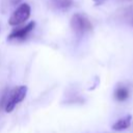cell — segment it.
I'll return each mask as SVG.
<instances>
[{
	"mask_svg": "<svg viewBox=\"0 0 133 133\" xmlns=\"http://www.w3.org/2000/svg\"><path fill=\"white\" fill-rule=\"evenodd\" d=\"M27 94V87L21 85L11 90H6L0 99V108H4L6 112H11L15 107L21 103Z\"/></svg>",
	"mask_w": 133,
	"mask_h": 133,
	"instance_id": "cell-1",
	"label": "cell"
},
{
	"mask_svg": "<svg viewBox=\"0 0 133 133\" xmlns=\"http://www.w3.org/2000/svg\"><path fill=\"white\" fill-rule=\"evenodd\" d=\"M71 27L77 34H83L92 29L90 21L82 14H75L71 19Z\"/></svg>",
	"mask_w": 133,
	"mask_h": 133,
	"instance_id": "cell-2",
	"label": "cell"
},
{
	"mask_svg": "<svg viewBox=\"0 0 133 133\" xmlns=\"http://www.w3.org/2000/svg\"><path fill=\"white\" fill-rule=\"evenodd\" d=\"M30 16V6L27 3L21 4L10 16L9 18V25L11 26H17L22 23H24Z\"/></svg>",
	"mask_w": 133,
	"mask_h": 133,
	"instance_id": "cell-3",
	"label": "cell"
},
{
	"mask_svg": "<svg viewBox=\"0 0 133 133\" xmlns=\"http://www.w3.org/2000/svg\"><path fill=\"white\" fill-rule=\"evenodd\" d=\"M34 25H35L34 22H30V23H28V24H27L26 26H24V27L15 29V30L8 35V39H9V41H12V39H15V41H23V39L26 38L27 35L33 30Z\"/></svg>",
	"mask_w": 133,
	"mask_h": 133,
	"instance_id": "cell-4",
	"label": "cell"
},
{
	"mask_svg": "<svg viewBox=\"0 0 133 133\" xmlns=\"http://www.w3.org/2000/svg\"><path fill=\"white\" fill-rule=\"evenodd\" d=\"M130 97V89L127 85L119 84L114 89V98L118 102H124Z\"/></svg>",
	"mask_w": 133,
	"mask_h": 133,
	"instance_id": "cell-5",
	"label": "cell"
},
{
	"mask_svg": "<svg viewBox=\"0 0 133 133\" xmlns=\"http://www.w3.org/2000/svg\"><path fill=\"white\" fill-rule=\"evenodd\" d=\"M131 122H132V116L131 115H126L125 117H122L118 121H116L112 125V129L114 131H123V130H126V129H128L131 126Z\"/></svg>",
	"mask_w": 133,
	"mask_h": 133,
	"instance_id": "cell-6",
	"label": "cell"
},
{
	"mask_svg": "<svg viewBox=\"0 0 133 133\" xmlns=\"http://www.w3.org/2000/svg\"><path fill=\"white\" fill-rule=\"evenodd\" d=\"M51 4L58 9H66L72 6V0H51Z\"/></svg>",
	"mask_w": 133,
	"mask_h": 133,
	"instance_id": "cell-7",
	"label": "cell"
},
{
	"mask_svg": "<svg viewBox=\"0 0 133 133\" xmlns=\"http://www.w3.org/2000/svg\"><path fill=\"white\" fill-rule=\"evenodd\" d=\"M125 19L131 26H133V6H130L125 10Z\"/></svg>",
	"mask_w": 133,
	"mask_h": 133,
	"instance_id": "cell-8",
	"label": "cell"
},
{
	"mask_svg": "<svg viewBox=\"0 0 133 133\" xmlns=\"http://www.w3.org/2000/svg\"><path fill=\"white\" fill-rule=\"evenodd\" d=\"M96 4H102V3H104L105 1H107V0H92Z\"/></svg>",
	"mask_w": 133,
	"mask_h": 133,
	"instance_id": "cell-9",
	"label": "cell"
},
{
	"mask_svg": "<svg viewBox=\"0 0 133 133\" xmlns=\"http://www.w3.org/2000/svg\"><path fill=\"white\" fill-rule=\"evenodd\" d=\"M10 2H11V4H17L20 2V0H10Z\"/></svg>",
	"mask_w": 133,
	"mask_h": 133,
	"instance_id": "cell-10",
	"label": "cell"
},
{
	"mask_svg": "<svg viewBox=\"0 0 133 133\" xmlns=\"http://www.w3.org/2000/svg\"><path fill=\"white\" fill-rule=\"evenodd\" d=\"M127 1H130V0H127Z\"/></svg>",
	"mask_w": 133,
	"mask_h": 133,
	"instance_id": "cell-11",
	"label": "cell"
}]
</instances>
